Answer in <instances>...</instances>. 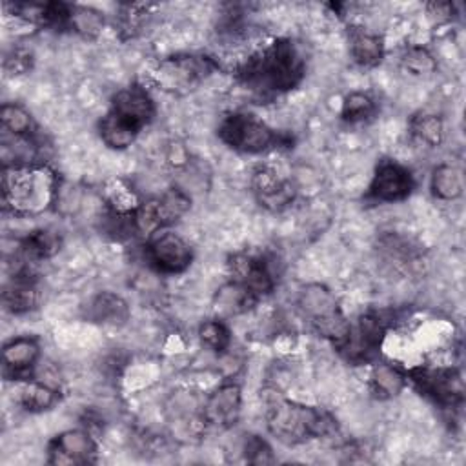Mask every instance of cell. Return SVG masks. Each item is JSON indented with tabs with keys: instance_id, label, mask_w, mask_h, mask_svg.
<instances>
[{
	"instance_id": "e0dca14e",
	"label": "cell",
	"mask_w": 466,
	"mask_h": 466,
	"mask_svg": "<svg viewBox=\"0 0 466 466\" xmlns=\"http://www.w3.org/2000/svg\"><path fill=\"white\" fill-rule=\"evenodd\" d=\"M38 302L40 291L35 277L25 268H20L4 286L2 304L5 311L13 315H24L33 311L38 306Z\"/></svg>"
},
{
	"instance_id": "44dd1931",
	"label": "cell",
	"mask_w": 466,
	"mask_h": 466,
	"mask_svg": "<svg viewBox=\"0 0 466 466\" xmlns=\"http://www.w3.org/2000/svg\"><path fill=\"white\" fill-rule=\"evenodd\" d=\"M406 382H408L406 371H402L393 362H384V360H377L371 366L370 379H368L370 391L373 393V397L380 400L397 397L404 390Z\"/></svg>"
},
{
	"instance_id": "cb8c5ba5",
	"label": "cell",
	"mask_w": 466,
	"mask_h": 466,
	"mask_svg": "<svg viewBox=\"0 0 466 466\" xmlns=\"http://www.w3.org/2000/svg\"><path fill=\"white\" fill-rule=\"evenodd\" d=\"M0 122L5 133L16 138H38V126L33 115L16 102H5L0 107Z\"/></svg>"
},
{
	"instance_id": "d4e9b609",
	"label": "cell",
	"mask_w": 466,
	"mask_h": 466,
	"mask_svg": "<svg viewBox=\"0 0 466 466\" xmlns=\"http://www.w3.org/2000/svg\"><path fill=\"white\" fill-rule=\"evenodd\" d=\"M60 249V237L49 228H36L20 240V253L25 260H44Z\"/></svg>"
},
{
	"instance_id": "7c38bea8",
	"label": "cell",
	"mask_w": 466,
	"mask_h": 466,
	"mask_svg": "<svg viewBox=\"0 0 466 466\" xmlns=\"http://www.w3.org/2000/svg\"><path fill=\"white\" fill-rule=\"evenodd\" d=\"M47 462L56 466L96 462V442L87 430H66L47 444Z\"/></svg>"
},
{
	"instance_id": "30bf717a",
	"label": "cell",
	"mask_w": 466,
	"mask_h": 466,
	"mask_svg": "<svg viewBox=\"0 0 466 466\" xmlns=\"http://www.w3.org/2000/svg\"><path fill=\"white\" fill-rule=\"evenodd\" d=\"M415 187L413 173L397 160L382 158L377 162L366 198L379 204H393L406 200Z\"/></svg>"
},
{
	"instance_id": "7402d4cb",
	"label": "cell",
	"mask_w": 466,
	"mask_h": 466,
	"mask_svg": "<svg viewBox=\"0 0 466 466\" xmlns=\"http://www.w3.org/2000/svg\"><path fill=\"white\" fill-rule=\"evenodd\" d=\"M140 131L142 129H138L137 126H133L131 122L118 116L113 111H107L98 122V135L102 142L111 149L129 147L137 140Z\"/></svg>"
},
{
	"instance_id": "83f0119b",
	"label": "cell",
	"mask_w": 466,
	"mask_h": 466,
	"mask_svg": "<svg viewBox=\"0 0 466 466\" xmlns=\"http://www.w3.org/2000/svg\"><path fill=\"white\" fill-rule=\"evenodd\" d=\"M410 129L415 140L428 147H437L444 140V122L439 115L420 113L411 118Z\"/></svg>"
},
{
	"instance_id": "7a4b0ae2",
	"label": "cell",
	"mask_w": 466,
	"mask_h": 466,
	"mask_svg": "<svg viewBox=\"0 0 466 466\" xmlns=\"http://www.w3.org/2000/svg\"><path fill=\"white\" fill-rule=\"evenodd\" d=\"M260 397L269 433L288 446L324 439L337 431L335 417L324 408L288 400L275 388H266Z\"/></svg>"
},
{
	"instance_id": "d6986e66",
	"label": "cell",
	"mask_w": 466,
	"mask_h": 466,
	"mask_svg": "<svg viewBox=\"0 0 466 466\" xmlns=\"http://www.w3.org/2000/svg\"><path fill=\"white\" fill-rule=\"evenodd\" d=\"M84 317L89 322L102 326H122L129 319V306L120 295L100 291L84 306Z\"/></svg>"
},
{
	"instance_id": "484cf974",
	"label": "cell",
	"mask_w": 466,
	"mask_h": 466,
	"mask_svg": "<svg viewBox=\"0 0 466 466\" xmlns=\"http://www.w3.org/2000/svg\"><path fill=\"white\" fill-rule=\"evenodd\" d=\"M377 102L366 91H351L344 96L340 106V118L346 124H362L375 116Z\"/></svg>"
},
{
	"instance_id": "f546056e",
	"label": "cell",
	"mask_w": 466,
	"mask_h": 466,
	"mask_svg": "<svg viewBox=\"0 0 466 466\" xmlns=\"http://www.w3.org/2000/svg\"><path fill=\"white\" fill-rule=\"evenodd\" d=\"M198 339L208 350L224 353L231 344V331L222 319H209L198 326Z\"/></svg>"
},
{
	"instance_id": "9a60e30c",
	"label": "cell",
	"mask_w": 466,
	"mask_h": 466,
	"mask_svg": "<svg viewBox=\"0 0 466 466\" xmlns=\"http://www.w3.org/2000/svg\"><path fill=\"white\" fill-rule=\"evenodd\" d=\"M109 111L126 118L138 129H144L153 116L157 115V106L149 91L142 84H129L127 87L118 89L113 98Z\"/></svg>"
},
{
	"instance_id": "3957f363",
	"label": "cell",
	"mask_w": 466,
	"mask_h": 466,
	"mask_svg": "<svg viewBox=\"0 0 466 466\" xmlns=\"http://www.w3.org/2000/svg\"><path fill=\"white\" fill-rule=\"evenodd\" d=\"M58 198V177L46 164L4 166L2 204L18 217H35L47 211Z\"/></svg>"
},
{
	"instance_id": "2e32d148",
	"label": "cell",
	"mask_w": 466,
	"mask_h": 466,
	"mask_svg": "<svg viewBox=\"0 0 466 466\" xmlns=\"http://www.w3.org/2000/svg\"><path fill=\"white\" fill-rule=\"evenodd\" d=\"M40 359V344L36 337L18 335L2 346L4 377L11 380L31 379V373Z\"/></svg>"
},
{
	"instance_id": "9c48e42d",
	"label": "cell",
	"mask_w": 466,
	"mask_h": 466,
	"mask_svg": "<svg viewBox=\"0 0 466 466\" xmlns=\"http://www.w3.org/2000/svg\"><path fill=\"white\" fill-rule=\"evenodd\" d=\"M146 257L157 271L166 275H178L191 266L193 249L184 237L169 228H164L147 237Z\"/></svg>"
},
{
	"instance_id": "836d02e7",
	"label": "cell",
	"mask_w": 466,
	"mask_h": 466,
	"mask_svg": "<svg viewBox=\"0 0 466 466\" xmlns=\"http://www.w3.org/2000/svg\"><path fill=\"white\" fill-rule=\"evenodd\" d=\"M428 15L430 18L437 20L439 24L450 22L453 16V4L450 2H431L428 4Z\"/></svg>"
},
{
	"instance_id": "277c9868",
	"label": "cell",
	"mask_w": 466,
	"mask_h": 466,
	"mask_svg": "<svg viewBox=\"0 0 466 466\" xmlns=\"http://www.w3.org/2000/svg\"><path fill=\"white\" fill-rule=\"evenodd\" d=\"M217 137L233 151L248 155H258L288 144L282 133L246 111H235L222 116L217 127Z\"/></svg>"
},
{
	"instance_id": "8992f818",
	"label": "cell",
	"mask_w": 466,
	"mask_h": 466,
	"mask_svg": "<svg viewBox=\"0 0 466 466\" xmlns=\"http://www.w3.org/2000/svg\"><path fill=\"white\" fill-rule=\"evenodd\" d=\"M406 379L417 388V391L441 408L451 410L462 402L464 384L462 375L451 366H417L406 371Z\"/></svg>"
},
{
	"instance_id": "ffe728a7",
	"label": "cell",
	"mask_w": 466,
	"mask_h": 466,
	"mask_svg": "<svg viewBox=\"0 0 466 466\" xmlns=\"http://www.w3.org/2000/svg\"><path fill=\"white\" fill-rule=\"evenodd\" d=\"M58 390L44 380L24 379L16 380L15 386V402L29 413L51 410L58 402Z\"/></svg>"
},
{
	"instance_id": "603a6c76",
	"label": "cell",
	"mask_w": 466,
	"mask_h": 466,
	"mask_svg": "<svg viewBox=\"0 0 466 466\" xmlns=\"http://www.w3.org/2000/svg\"><path fill=\"white\" fill-rule=\"evenodd\" d=\"M430 191L433 198L451 202L462 197L464 193V177L462 171L453 164H439L433 167L430 177Z\"/></svg>"
},
{
	"instance_id": "f1b7e54d",
	"label": "cell",
	"mask_w": 466,
	"mask_h": 466,
	"mask_svg": "<svg viewBox=\"0 0 466 466\" xmlns=\"http://www.w3.org/2000/svg\"><path fill=\"white\" fill-rule=\"evenodd\" d=\"M104 27V15L93 7L86 5H71L69 16H67V25L66 29H71L86 38L96 36Z\"/></svg>"
},
{
	"instance_id": "1f68e13d",
	"label": "cell",
	"mask_w": 466,
	"mask_h": 466,
	"mask_svg": "<svg viewBox=\"0 0 466 466\" xmlns=\"http://www.w3.org/2000/svg\"><path fill=\"white\" fill-rule=\"evenodd\" d=\"M242 453H244L246 462H249V464H271L277 461L271 446L258 435H248L244 439Z\"/></svg>"
},
{
	"instance_id": "5bb4252c",
	"label": "cell",
	"mask_w": 466,
	"mask_h": 466,
	"mask_svg": "<svg viewBox=\"0 0 466 466\" xmlns=\"http://www.w3.org/2000/svg\"><path fill=\"white\" fill-rule=\"evenodd\" d=\"M242 391L235 382L218 386L208 395L202 406V420L215 430H228L237 424L240 417Z\"/></svg>"
},
{
	"instance_id": "4dcf8cb0",
	"label": "cell",
	"mask_w": 466,
	"mask_h": 466,
	"mask_svg": "<svg viewBox=\"0 0 466 466\" xmlns=\"http://www.w3.org/2000/svg\"><path fill=\"white\" fill-rule=\"evenodd\" d=\"M400 64L410 75H415V76L431 75L437 69L435 56L424 46L406 47L404 53L400 55Z\"/></svg>"
},
{
	"instance_id": "4fadbf2b",
	"label": "cell",
	"mask_w": 466,
	"mask_h": 466,
	"mask_svg": "<svg viewBox=\"0 0 466 466\" xmlns=\"http://www.w3.org/2000/svg\"><path fill=\"white\" fill-rule=\"evenodd\" d=\"M251 191L257 202L269 211H282L297 195L295 184L269 166H258L251 175Z\"/></svg>"
},
{
	"instance_id": "6da1fadb",
	"label": "cell",
	"mask_w": 466,
	"mask_h": 466,
	"mask_svg": "<svg viewBox=\"0 0 466 466\" xmlns=\"http://www.w3.org/2000/svg\"><path fill=\"white\" fill-rule=\"evenodd\" d=\"M242 86L260 96L286 93L306 76V56L291 38H277L248 55L237 66Z\"/></svg>"
},
{
	"instance_id": "d6a6232c",
	"label": "cell",
	"mask_w": 466,
	"mask_h": 466,
	"mask_svg": "<svg viewBox=\"0 0 466 466\" xmlns=\"http://www.w3.org/2000/svg\"><path fill=\"white\" fill-rule=\"evenodd\" d=\"M4 67L7 71H11V75H18L24 73L31 67V55L24 49H15L11 55L5 56L4 60Z\"/></svg>"
},
{
	"instance_id": "52a82bcc",
	"label": "cell",
	"mask_w": 466,
	"mask_h": 466,
	"mask_svg": "<svg viewBox=\"0 0 466 466\" xmlns=\"http://www.w3.org/2000/svg\"><path fill=\"white\" fill-rule=\"evenodd\" d=\"M217 62L202 55H173L158 62L155 82L166 91H189L217 69Z\"/></svg>"
},
{
	"instance_id": "ba28073f",
	"label": "cell",
	"mask_w": 466,
	"mask_h": 466,
	"mask_svg": "<svg viewBox=\"0 0 466 466\" xmlns=\"http://www.w3.org/2000/svg\"><path fill=\"white\" fill-rule=\"evenodd\" d=\"M386 337V320L380 313H362L355 324H350L346 337L335 344L340 355L353 364L371 362Z\"/></svg>"
},
{
	"instance_id": "4316f807",
	"label": "cell",
	"mask_w": 466,
	"mask_h": 466,
	"mask_svg": "<svg viewBox=\"0 0 466 466\" xmlns=\"http://www.w3.org/2000/svg\"><path fill=\"white\" fill-rule=\"evenodd\" d=\"M258 299L253 297L248 289H244L240 284L229 280L224 284L217 293V308L224 311L226 315H238L248 311Z\"/></svg>"
},
{
	"instance_id": "ac0fdd59",
	"label": "cell",
	"mask_w": 466,
	"mask_h": 466,
	"mask_svg": "<svg viewBox=\"0 0 466 466\" xmlns=\"http://www.w3.org/2000/svg\"><path fill=\"white\" fill-rule=\"evenodd\" d=\"M348 49L351 60L364 69L375 67L384 58V40L380 35L362 27V25H351L348 31Z\"/></svg>"
},
{
	"instance_id": "5b68a950",
	"label": "cell",
	"mask_w": 466,
	"mask_h": 466,
	"mask_svg": "<svg viewBox=\"0 0 466 466\" xmlns=\"http://www.w3.org/2000/svg\"><path fill=\"white\" fill-rule=\"evenodd\" d=\"M297 308L309 326L322 337L339 344L350 328L335 295L322 284H306L297 297Z\"/></svg>"
},
{
	"instance_id": "8fae6325",
	"label": "cell",
	"mask_w": 466,
	"mask_h": 466,
	"mask_svg": "<svg viewBox=\"0 0 466 466\" xmlns=\"http://www.w3.org/2000/svg\"><path fill=\"white\" fill-rule=\"evenodd\" d=\"M271 262L273 260L264 253H251V251L235 253L228 262L229 277L233 282L248 289L253 297L260 299L271 293L277 282Z\"/></svg>"
}]
</instances>
